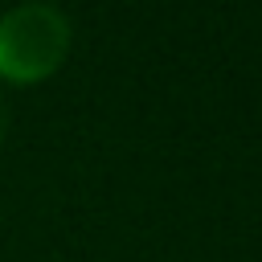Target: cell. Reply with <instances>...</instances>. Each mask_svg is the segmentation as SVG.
Returning a JSON list of instances; mask_svg holds the SVG:
<instances>
[{"label":"cell","instance_id":"cell-2","mask_svg":"<svg viewBox=\"0 0 262 262\" xmlns=\"http://www.w3.org/2000/svg\"><path fill=\"white\" fill-rule=\"evenodd\" d=\"M4 131H8V106L0 102V139H4Z\"/></svg>","mask_w":262,"mask_h":262},{"label":"cell","instance_id":"cell-1","mask_svg":"<svg viewBox=\"0 0 262 262\" xmlns=\"http://www.w3.org/2000/svg\"><path fill=\"white\" fill-rule=\"evenodd\" d=\"M74 45L70 16L49 0H20L0 12V82L37 86L53 78Z\"/></svg>","mask_w":262,"mask_h":262}]
</instances>
